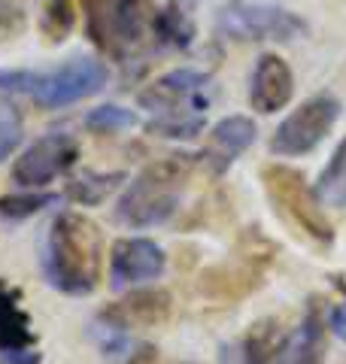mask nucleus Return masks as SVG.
Here are the masks:
<instances>
[{
	"instance_id": "nucleus-1",
	"label": "nucleus",
	"mask_w": 346,
	"mask_h": 364,
	"mask_svg": "<svg viewBox=\"0 0 346 364\" xmlns=\"http://www.w3.org/2000/svg\"><path fill=\"white\" fill-rule=\"evenodd\" d=\"M103 261V237L100 228L79 213L58 215L49 228L43 267L55 289L85 294L98 286Z\"/></svg>"
},
{
	"instance_id": "nucleus-2",
	"label": "nucleus",
	"mask_w": 346,
	"mask_h": 364,
	"mask_svg": "<svg viewBox=\"0 0 346 364\" xmlns=\"http://www.w3.org/2000/svg\"><path fill=\"white\" fill-rule=\"evenodd\" d=\"M198 155H167L149 164L119 200V219L134 228H152L167 222L179 207L182 188Z\"/></svg>"
},
{
	"instance_id": "nucleus-3",
	"label": "nucleus",
	"mask_w": 346,
	"mask_h": 364,
	"mask_svg": "<svg viewBox=\"0 0 346 364\" xmlns=\"http://www.w3.org/2000/svg\"><path fill=\"white\" fill-rule=\"evenodd\" d=\"M85 31L91 43L112 58H125L143 37L137 0H85Z\"/></svg>"
},
{
	"instance_id": "nucleus-4",
	"label": "nucleus",
	"mask_w": 346,
	"mask_h": 364,
	"mask_svg": "<svg viewBox=\"0 0 346 364\" xmlns=\"http://www.w3.org/2000/svg\"><path fill=\"white\" fill-rule=\"evenodd\" d=\"M340 119V100L331 95H316L307 104L298 107L280 128H276L273 140H271V152L273 155H307L331 134L334 122Z\"/></svg>"
},
{
	"instance_id": "nucleus-5",
	"label": "nucleus",
	"mask_w": 346,
	"mask_h": 364,
	"mask_svg": "<svg viewBox=\"0 0 346 364\" xmlns=\"http://www.w3.org/2000/svg\"><path fill=\"white\" fill-rule=\"evenodd\" d=\"M264 186H268L273 203L292 219L301 231H307L316 240H331L334 231L322 213V203L316 200V191L307 188L304 176L295 167L271 164L264 167Z\"/></svg>"
},
{
	"instance_id": "nucleus-6",
	"label": "nucleus",
	"mask_w": 346,
	"mask_h": 364,
	"mask_svg": "<svg viewBox=\"0 0 346 364\" xmlns=\"http://www.w3.org/2000/svg\"><path fill=\"white\" fill-rule=\"evenodd\" d=\"M219 31L231 40H295L307 31V21L283 6L234 4L219 13Z\"/></svg>"
},
{
	"instance_id": "nucleus-7",
	"label": "nucleus",
	"mask_w": 346,
	"mask_h": 364,
	"mask_svg": "<svg viewBox=\"0 0 346 364\" xmlns=\"http://www.w3.org/2000/svg\"><path fill=\"white\" fill-rule=\"evenodd\" d=\"M107 67L95 58H73L70 64L58 67L52 73H40L37 91L33 100L46 109H58V107H70L76 100L91 97L107 85Z\"/></svg>"
},
{
	"instance_id": "nucleus-8",
	"label": "nucleus",
	"mask_w": 346,
	"mask_h": 364,
	"mask_svg": "<svg viewBox=\"0 0 346 364\" xmlns=\"http://www.w3.org/2000/svg\"><path fill=\"white\" fill-rule=\"evenodd\" d=\"M79 158V146L67 134H46L31 143L13 164V182L21 188H43L52 179L67 173Z\"/></svg>"
},
{
	"instance_id": "nucleus-9",
	"label": "nucleus",
	"mask_w": 346,
	"mask_h": 364,
	"mask_svg": "<svg viewBox=\"0 0 346 364\" xmlns=\"http://www.w3.org/2000/svg\"><path fill=\"white\" fill-rule=\"evenodd\" d=\"M161 270H164V252H161L158 243L146 240V237H131V240L112 243V255H110L112 289L155 279Z\"/></svg>"
},
{
	"instance_id": "nucleus-10",
	"label": "nucleus",
	"mask_w": 346,
	"mask_h": 364,
	"mask_svg": "<svg viewBox=\"0 0 346 364\" xmlns=\"http://www.w3.org/2000/svg\"><path fill=\"white\" fill-rule=\"evenodd\" d=\"M295 95V76L292 67H288L280 55H261L256 64V73H252V88H249V100L252 107L264 116L283 109Z\"/></svg>"
},
{
	"instance_id": "nucleus-11",
	"label": "nucleus",
	"mask_w": 346,
	"mask_h": 364,
	"mask_svg": "<svg viewBox=\"0 0 346 364\" xmlns=\"http://www.w3.org/2000/svg\"><path fill=\"white\" fill-rule=\"evenodd\" d=\"M170 294L167 291H158V289H140L122 298L119 304H112L110 310H103L100 318L119 325V328H155V325H164L170 318Z\"/></svg>"
},
{
	"instance_id": "nucleus-12",
	"label": "nucleus",
	"mask_w": 346,
	"mask_h": 364,
	"mask_svg": "<svg viewBox=\"0 0 346 364\" xmlns=\"http://www.w3.org/2000/svg\"><path fill=\"white\" fill-rule=\"evenodd\" d=\"M210 82V76L206 73H198V70H170V73H164L158 79V82H152L146 91H140V107L143 109H152V112H173L177 109L182 100H204V97H198V91Z\"/></svg>"
},
{
	"instance_id": "nucleus-13",
	"label": "nucleus",
	"mask_w": 346,
	"mask_h": 364,
	"mask_svg": "<svg viewBox=\"0 0 346 364\" xmlns=\"http://www.w3.org/2000/svg\"><path fill=\"white\" fill-rule=\"evenodd\" d=\"M252 140H256V124L246 116H225L222 122L213 124L210 131V146H206V164H210L216 173L228 170V164L234 161L237 155H243Z\"/></svg>"
},
{
	"instance_id": "nucleus-14",
	"label": "nucleus",
	"mask_w": 346,
	"mask_h": 364,
	"mask_svg": "<svg viewBox=\"0 0 346 364\" xmlns=\"http://www.w3.org/2000/svg\"><path fill=\"white\" fill-rule=\"evenodd\" d=\"M325 358V325L319 322V313L310 310L298 331L285 340L280 364H322Z\"/></svg>"
},
{
	"instance_id": "nucleus-15",
	"label": "nucleus",
	"mask_w": 346,
	"mask_h": 364,
	"mask_svg": "<svg viewBox=\"0 0 346 364\" xmlns=\"http://www.w3.org/2000/svg\"><path fill=\"white\" fill-rule=\"evenodd\" d=\"M285 340L288 337L276 318H261L243 340V364H280Z\"/></svg>"
},
{
	"instance_id": "nucleus-16",
	"label": "nucleus",
	"mask_w": 346,
	"mask_h": 364,
	"mask_svg": "<svg viewBox=\"0 0 346 364\" xmlns=\"http://www.w3.org/2000/svg\"><path fill=\"white\" fill-rule=\"evenodd\" d=\"M31 343V318L19 306V294L0 289V349H28Z\"/></svg>"
},
{
	"instance_id": "nucleus-17",
	"label": "nucleus",
	"mask_w": 346,
	"mask_h": 364,
	"mask_svg": "<svg viewBox=\"0 0 346 364\" xmlns=\"http://www.w3.org/2000/svg\"><path fill=\"white\" fill-rule=\"evenodd\" d=\"M316 200L322 207H346V140L334 149L328 167L322 170V176L316 179Z\"/></svg>"
},
{
	"instance_id": "nucleus-18",
	"label": "nucleus",
	"mask_w": 346,
	"mask_h": 364,
	"mask_svg": "<svg viewBox=\"0 0 346 364\" xmlns=\"http://www.w3.org/2000/svg\"><path fill=\"white\" fill-rule=\"evenodd\" d=\"M125 179L128 176H125L122 170H115V173H85V176H79L67 186V198L83 203V207H95V203L107 200Z\"/></svg>"
},
{
	"instance_id": "nucleus-19",
	"label": "nucleus",
	"mask_w": 346,
	"mask_h": 364,
	"mask_svg": "<svg viewBox=\"0 0 346 364\" xmlns=\"http://www.w3.org/2000/svg\"><path fill=\"white\" fill-rule=\"evenodd\" d=\"M152 28H155L158 43L167 46V49H186V46L192 43V37H194L192 21L186 18V13H179L177 6L161 9V13L155 16V21H152Z\"/></svg>"
},
{
	"instance_id": "nucleus-20",
	"label": "nucleus",
	"mask_w": 346,
	"mask_h": 364,
	"mask_svg": "<svg viewBox=\"0 0 346 364\" xmlns=\"http://www.w3.org/2000/svg\"><path fill=\"white\" fill-rule=\"evenodd\" d=\"M149 134L155 136H170V140H192L204 131L201 116H186V112H164L161 119H152L146 124Z\"/></svg>"
},
{
	"instance_id": "nucleus-21",
	"label": "nucleus",
	"mask_w": 346,
	"mask_h": 364,
	"mask_svg": "<svg viewBox=\"0 0 346 364\" xmlns=\"http://www.w3.org/2000/svg\"><path fill=\"white\" fill-rule=\"evenodd\" d=\"M137 116L131 109H125L119 104H103L95 107L85 116V128L95 131V134H115V131H125V128H134Z\"/></svg>"
},
{
	"instance_id": "nucleus-22",
	"label": "nucleus",
	"mask_w": 346,
	"mask_h": 364,
	"mask_svg": "<svg viewBox=\"0 0 346 364\" xmlns=\"http://www.w3.org/2000/svg\"><path fill=\"white\" fill-rule=\"evenodd\" d=\"M73 0H46V6H43V18H40V25L46 31V37L49 40H64L67 33L73 31Z\"/></svg>"
},
{
	"instance_id": "nucleus-23",
	"label": "nucleus",
	"mask_w": 346,
	"mask_h": 364,
	"mask_svg": "<svg viewBox=\"0 0 346 364\" xmlns=\"http://www.w3.org/2000/svg\"><path fill=\"white\" fill-rule=\"evenodd\" d=\"M58 200L61 198L46 195V191L43 195H6V198H0V215H4V219H28V215L52 207Z\"/></svg>"
},
{
	"instance_id": "nucleus-24",
	"label": "nucleus",
	"mask_w": 346,
	"mask_h": 364,
	"mask_svg": "<svg viewBox=\"0 0 346 364\" xmlns=\"http://www.w3.org/2000/svg\"><path fill=\"white\" fill-rule=\"evenodd\" d=\"M21 143V112L16 104L0 97V161H6Z\"/></svg>"
},
{
	"instance_id": "nucleus-25",
	"label": "nucleus",
	"mask_w": 346,
	"mask_h": 364,
	"mask_svg": "<svg viewBox=\"0 0 346 364\" xmlns=\"http://www.w3.org/2000/svg\"><path fill=\"white\" fill-rule=\"evenodd\" d=\"M100 322L103 325H95L98 328L95 337H98V343H100V352L107 358H115V361L128 358L131 355V340H128V334H125V328L107 322V318H100Z\"/></svg>"
},
{
	"instance_id": "nucleus-26",
	"label": "nucleus",
	"mask_w": 346,
	"mask_h": 364,
	"mask_svg": "<svg viewBox=\"0 0 346 364\" xmlns=\"http://www.w3.org/2000/svg\"><path fill=\"white\" fill-rule=\"evenodd\" d=\"M40 82L37 70H0V91H13V95H33Z\"/></svg>"
},
{
	"instance_id": "nucleus-27",
	"label": "nucleus",
	"mask_w": 346,
	"mask_h": 364,
	"mask_svg": "<svg viewBox=\"0 0 346 364\" xmlns=\"http://www.w3.org/2000/svg\"><path fill=\"white\" fill-rule=\"evenodd\" d=\"M0 364H40V352L28 349H0Z\"/></svg>"
},
{
	"instance_id": "nucleus-28",
	"label": "nucleus",
	"mask_w": 346,
	"mask_h": 364,
	"mask_svg": "<svg viewBox=\"0 0 346 364\" xmlns=\"http://www.w3.org/2000/svg\"><path fill=\"white\" fill-rule=\"evenodd\" d=\"M328 325H331V331L337 334V337L343 340V343H346V304L334 306L331 316H328Z\"/></svg>"
},
{
	"instance_id": "nucleus-29",
	"label": "nucleus",
	"mask_w": 346,
	"mask_h": 364,
	"mask_svg": "<svg viewBox=\"0 0 346 364\" xmlns=\"http://www.w3.org/2000/svg\"><path fill=\"white\" fill-rule=\"evenodd\" d=\"M16 18H19V9H16V13H13V9H0V37L16 28Z\"/></svg>"
}]
</instances>
